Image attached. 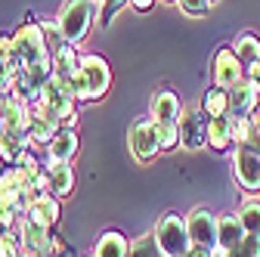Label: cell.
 I'll return each instance as SVG.
<instances>
[{
    "label": "cell",
    "instance_id": "ffe728a7",
    "mask_svg": "<svg viewBox=\"0 0 260 257\" xmlns=\"http://www.w3.org/2000/svg\"><path fill=\"white\" fill-rule=\"evenodd\" d=\"M236 143V134H233V118L223 115V118H208V146L214 152H226Z\"/></svg>",
    "mask_w": 260,
    "mask_h": 257
},
{
    "label": "cell",
    "instance_id": "836d02e7",
    "mask_svg": "<svg viewBox=\"0 0 260 257\" xmlns=\"http://www.w3.org/2000/svg\"><path fill=\"white\" fill-rule=\"evenodd\" d=\"M245 78H251L254 84H260V62H254V66H251V69L245 72Z\"/></svg>",
    "mask_w": 260,
    "mask_h": 257
},
{
    "label": "cell",
    "instance_id": "d6986e66",
    "mask_svg": "<svg viewBox=\"0 0 260 257\" xmlns=\"http://www.w3.org/2000/svg\"><path fill=\"white\" fill-rule=\"evenodd\" d=\"M78 69H81L78 47L62 44V47L53 53V78H59V81H65V84H72V78L78 75Z\"/></svg>",
    "mask_w": 260,
    "mask_h": 257
},
{
    "label": "cell",
    "instance_id": "2e32d148",
    "mask_svg": "<svg viewBox=\"0 0 260 257\" xmlns=\"http://www.w3.org/2000/svg\"><path fill=\"white\" fill-rule=\"evenodd\" d=\"M180 118H183L180 96L174 90H158L152 100V121L155 124H177Z\"/></svg>",
    "mask_w": 260,
    "mask_h": 257
},
{
    "label": "cell",
    "instance_id": "1f68e13d",
    "mask_svg": "<svg viewBox=\"0 0 260 257\" xmlns=\"http://www.w3.org/2000/svg\"><path fill=\"white\" fill-rule=\"evenodd\" d=\"M180 10H183L186 16H195V19H202V16H208L211 4H208V0H180Z\"/></svg>",
    "mask_w": 260,
    "mask_h": 257
},
{
    "label": "cell",
    "instance_id": "5bb4252c",
    "mask_svg": "<svg viewBox=\"0 0 260 257\" xmlns=\"http://www.w3.org/2000/svg\"><path fill=\"white\" fill-rule=\"evenodd\" d=\"M78 149H81V140L75 134V127H62L47 146V165H72Z\"/></svg>",
    "mask_w": 260,
    "mask_h": 257
},
{
    "label": "cell",
    "instance_id": "d4e9b609",
    "mask_svg": "<svg viewBox=\"0 0 260 257\" xmlns=\"http://www.w3.org/2000/svg\"><path fill=\"white\" fill-rule=\"evenodd\" d=\"M239 220H242L245 233L260 236V202H242V208H239Z\"/></svg>",
    "mask_w": 260,
    "mask_h": 257
},
{
    "label": "cell",
    "instance_id": "44dd1931",
    "mask_svg": "<svg viewBox=\"0 0 260 257\" xmlns=\"http://www.w3.org/2000/svg\"><path fill=\"white\" fill-rule=\"evenodd\" d=\"M93 257H130V242L121 230H109L96 239Z\"/></svg>",
    "mask_w": 260,
    "mask_h": 257
},
{
    "label": "cell",
    "instance_id": "603a6c76",
    "mask_svg": "<svg viewBox=\"0 0 260 257\" xmlns=\"http://www.w3.org/2000/svg\"><path fill=\"white\" fill-rule=\"evenodd\" d=\"M233 53L239 56V62L245 66V72L254 66V62H260V41L254 31H239V38L233 44Z\"/></svg>",
    "mask_w": 260,
    "mask_h": 257
},
{
    "label": "cell",
    "instance_id": "3957f363",
    "mask_svg": "<svg viewBox=\"0 0 260 257\" xmlns=\"http://www.w3.org/2000/svg\"><path fill=\"white\" fill-rule=\"evenodd\" d=\"M155 242H158V248H161V254H165V257H186L189 248H192L186 217H180L174 211L161 214L158 227H155Z\"/></svg>",
    "mask_w": 260,
    "mask_h": 257
},
{
    "label": "cell",
    "instance_id": "52a82bcc",
    "mask_svg": "<svg viewBox=\"0 0 260 257\" xmlns=\"http://www.w3.org/2000/svg\"><path fill=\"white\" fill-rule=\"evenodd\" d=\"M233 177L239 189L245 192H260V152L254 146H239L233 152Z\"/></svg>",
    "mask_w": 260,
    "mask_h": 257
},
{
    "label": "cell",
    "instance_id": "e575fe53",
    "mask_svg": "<svg viewBox=\"0 0 260 257\" xmlns=\"http://www.w3.org/2000/svg\"><path fill=\"white\" fill-rule=\"evenodd\" d=\"M186 257H214V251H208V248H189Z\"/></svg>",
    "mask_w": 260,
    "mask_h": 257
},
{
    "label": "cell",
    "instance_id": "277c9868",
    "mask_svg": "<svg viewBox=\"0 0 260 257\" xmlns=\"http://www.w3.org/2000/svg\"><path fill=\"white\" fill-rule=\"evenodd\" d=\"M38 196L31 192V177L19 168V165H10L0 171V202H7L16 214H28L31 202H35Z\"/></svg>",
    "mask_w": 260,
    "mask_h": 257
},
{
    "label": "cell",
    "instance_id": "6da1fadb",
    "mask_svg": "<svg viewBox=\"0 0 260 257\" xmlns=\"http://www.w3.org/2000/svg\"><path fill=\"white\" fill-rule=\"evenodd\" d=\"M112 84V72H109V62L103 56H81V69L72 78V90H75V100L78 103H96L109 93Z\"/></svg>",
    "mask_w": 260,
    "mask_h": 257
},
{
    "label": "cell",
    "instance_id": "ac0fdd59",
    "mask_svg": "<svg viewBox=\"0 0 260 257\" xmlns=\"http://www.w3.org/2000/svg\"><path fill=\"white\" fill-rule=\"evenodd\" d=\"M19 62L13 56V41L0 38V93H13L16 81H19Z\"/></svg>",
    "mask_w": 260,
    "mask_h": 257
},
{
    "label": "cell",
    "instance_id": "d590c367",
    "mask_svg": "<svg viewBox=\"0 0 260 257\" xmlns=\"http://www.w3.org/2000/svg\"><path fill=\"white\" fill-rule=\"evenodd\" d=\"M161 4H168V7H180V0H161Z\"/></svg>",
    "mask_w": 260,
    "mask_h": 257
},
{
    "label": "cell",
    "instance_id": "8fae6325",
    "mask_svg": "<svg viewBox=\"0 0 260 257\" xmlns=\"http://www.w3.org/2000/svg\"><path fill=\"white\" fill-rule=\"evenodd\" d=\"M62 118L47 106V103H31V143H41V146H50V140L62 131Z\"/></svg>",
    "mask_w": 260,
    "mask_h": 257
},
{
    "label": "cell",
    "instance_id": "7402d4cb",
    "mask_svg": "<svg viewBox=\"0 0 260 257\" xmlns=\"http://www.w3.org/2000/svg\"><path fill=\"white\" fill-rule=\"evenodd\" d=\"M47 177H50V196L65 199L75 192V168L72 165H47Z\"/></svg>",
    "mask_w": 260,
    "mask_h": 257
},
{
    "label": "cell",
    "instance_id": "f1b7e54d",
    "mask_svg": "<svg viewBox=\"0 0 260 257\" xmlns=\"http://www.w3.org/2000/svg\"><path fill=\"white\" fill-rule=\"evenodd\" d=\"M124 4H130V0H103V4H100V19H96V22H100L103 28H109L115 22V16L121 13Z\"/></svg>",
    "mask_w": 260,
    "mask_h": 257
},
{
    "label": "cell",
    "instance_id": "5b68a950",
    "mask_svg": "<svg viewBox=\"0 0 260 257\" xmlns=\"http://www.w3.org/2000/svg\"><path fill=\"white\" fill-rule=\"evenodd\" d=\"M41 103H47V106L62 118V124H65V127H75V121H78V112H75L78 100H75L72 84H65V81H59V78H50V81L44 84Z\"/></svg>",
    "mask_w": 260,
    "mask_h": 257
},
{
    "label": "cell",
    "instance_id": "ba28073f",
    "mask_svg": "<svg viewBox=\"0 0 260 257\" xmlns=\"http://www.w3.org/2000/svg\"><path fill=\"white\" fill-rule=\"evenodd\" d=\"M19 242H22V254L25 257H53L56 248H59V242L53 239V230L38 227V223H31L28 217H22Z\"/></svg>",
    "mask_w": 260,
    "mask_h": 257
},
{
    "label": "cell",
    "instance_id": "30bf717a",
    "mask_svg": "<svg viewBox=\"0 0 260 257\" xmlns=\"http://www.w3.org/2000/svg\"><path fill=\"white\" fill-rule=\"evenodd\" d=\"M186 227H189V239L192 248H208L217 251V217L205 208H192L186 214Z\"/></svg>",
    "mask_w": 260,
    "mask_h": 257
},
{
    "label": "cell",
    "instance_id": "d6a6232c",
    "mask_svg": "<svg viewBox=\"0 0 260 257\" xmlns=\"http://www.w3.org/2000/svg\"><path fill=\"white\" fill-rule=\"evenodd\" d=\"M152 4H155V0H130V7H134L137 13H149V10H152Z\"/></svg>",
    "mask_w": 260,
    "mask_h": 257
},
{
    "label": "cell",
    "instance_id": "74e56055",
    "mask_svg": "<svg viewBox=\"0 0 260 257\" xmlns=\"http://www.w3.org/2000/svg\"><path fill=\"white\" fill-rule=\"evenodd\" d=\"M208 4H211V7H214V4H220V0H208Z\"/></svg>",
    "mask_w": 260,
    "mask_h": 257
},
{
    "label": "cell",
    "instance_id": "e0dca14e",
    "mask_svg": "<svg viewBox=\"0 0 260 257\" xmlns=\"http://www.w3.org/2000/svg\"><path fill=\"white\" fill-rule=\"evenodd\" d=\"M31 223H38V227H47V230H56V223H59V199L56 196H41L31 202L28 214H25Z\"/></svg>",
    "mask_w": 260,
    "mask_h": 257
},
{
    "label": "cell",
    "instance_id": "7c38bea8",
    "mask_svg": "<svg viewBox=\"0 0 260 257\" xmlns=\"http://www.w3.org/2000/svg\"><path fill=\"white\" fill-rule=\"evenodd\" d=\"M260 109V84H254L251 78H242L233 90H230V115L233 118H251Z\"/></svg>",
    "mask_w": 260,
    "mask_h": 257
},
{
    "label": "cell",
    "instance_id": "484cf974",
    "mask_svg": "<svg viewBox=\"0 0 260 257\" xmlns=\"http://www.w3.org/2000/svg\"><path fill=\"white\" fill-rule=\"evenodd\" d=\"M130 257H165L161 248H158V242H155V233L140 236L137 242H130Z\"/></svg>",
    "mask_w": 260,
    "mask_h": 257
},
{
    "label": "cell",
    "instance_id": "83f0119b",
    "mask_svg": "<svg viewBox=\"0 0 260 257\" xmlns=\"http://www.w3.org/2000/svg\"><path fill=\"white\" fill-rule=\"evenodd\" d=\"M226 257H260V236L254 233H245V239L226 254Z\"/></svg>",
    "mask_w": 260,
    "mask_h": 257
},
{
    "label": "cell",
    "instance_id": "4fadbf2b",
    "mask_svg": "<svg viewBox=\"0 0 260 257\" xmlns=\"http://www.w3.org/2000/svg\"><path fill=\"white\" fill-rule=\"evenodd\" d=\"M177 127H180V149L199 152L202 146H208V124L195 109H183V118L177 121Z\"/></svg>",
    "mask_w": 260,
    "mask_h": 257
},
{
    "label": "cell",
    "instance_id": "f35d334b",
    "mask_svg": "<svg viewBox=\"0 0 260 257\" xmlns=\"http://www.w3.org/2000/svg\"><path fill=\"white\" fill-rule=\"evenodd\" d=\"M96 4H103V0H96Z\"/></svg>",
    "mask_w": 260,
    "mask_h": 257
},
{
    "label": "cell",
    "instance_id": "9a60e30c",
    "mask_svg": "<svg viewBox=\"0 0 260 257\" xmlns=\"http://www.w3.org/2000/svg\"><path fill=\"white\" fill-rule=\"evenodd\" d=\"M242 239H245V227H242L239 214H220L217 217V251H214V257H226Z\"/></svg>",
    "mask_w": 260,
    "mask_h": 257
},
{
    "label": "cell",
    "instance_id": "f546056e",
    "mask_svg": "<svg viewBox=\"0 0 260 257\" xmlns=\"http://www.w3.org/2000/svg\"><path fill=\"white\" fill-rule=\"evenodd\" d=\"M0 257H25L22 254V242L16 233H4L0 236Z\"/></svg>",
    "mask_w": 260,
    "mask_h": 257
},
{
    "label": "cell",
    "instance_id": "8992f818",
    "mask_svg": "<svg viewBox=\"0 0 260 257\" xmlns=\"http://www.w3.org/2000/svg\"><path fill=\"white\" fill-rule=\"evenodd\" d=\"M158 152H161V143H158L155 121L152 118H137L134 127H130V155H134L140 165H149V162H155Z\"/></svg>",
    "mask_w": 260,
    "mask_h": 257
},
{
    "label": "cell",
    "instance_id": "cb8c5ba5",
    "mask_svg": "<svg viewBox=\"0 0 260 257\" xmlns=\"http://www.w3.org/2000/svg\"><path fill=\"white\" fill-rule=\"evenodd\" d=\"M202 112H205L208 118H223V115H230V90L211 87V90L202 96Z\"/></svg>",
    "mask_w": 260,
    "mask_h": 257
},
{
    "label": "cell",
    "instance_id": "7a4b0ae2",
    "mask_svg": "<svg viewBox=\"0 0 260 257\" xmlns=\"http://www.w3.org/2000/svg\"><path fill=\"white\" fill-rule=\"evenodd\" d=\"M100 19V4L96 0H62V7H59V31H62V38L65 44H84V38L90 35V25Z\"/></svg>",
    "mask_w": 260,
    "mask_h": 257
},
{
    "label": "cell",
    "instance_id": "8d00e7d4",
    "mask_svg": "<svg viewBox=\"0 0 260 257\" xmlns=\"http://www.w3.org/2000/svg\"><path fill=\"white\" fill-rule=\"evenodd\" d=\"M0 140H4V121H0Z\"/></svg>",
    "mask_w": 260,
    "mask_h": 257
},
{
    "label": "cell",
    "instance_id": "4dcf8cb0",
    "mask_svg": "<svg viewBox=\"0 0 260 257\" xmlns=\"http://www.w3.org/2000/svg\"><path fill=\"white\" fill-rule=\"evenodd\" d=\"M16 220H19V214H16L7 202H0V236H4V233H13V230H16Z\"/></svg>",
    "mask_w": 260,
    "mask_h": 257
},
{
    "label": "cell",
    "instance_id": "9c48e42d",
    "mask_svg": "<svg viewBox=\"0 0 260 257\" xmlns=\"http://www.w3.org/2000/svg\"><path fill=\"white\" fill-rule=\"evenodd\" d=\"M242 78H245V66L239 62V56L233 53V47H220L214 53V62H211V81H214V87L233 90Z\"/></svg>",
    "mask_w": 260,
    "mask_h": 257
},
{
    "label": "cell",
    "instance_id": "4316f807",
    "mask_svg": "<svg viewBox=\"0 0 260 257\" xmlns=\"http://www.w3.org/2000/svg\"><path fill=\"white\" fill-rule=\"evenodd\" d=\"M158 131V143H161V152H171L180 146V127L177 124H155Z\"/></svg>",
    "mask_w": 260,
    "mask_h": 257
}]
</instances>
